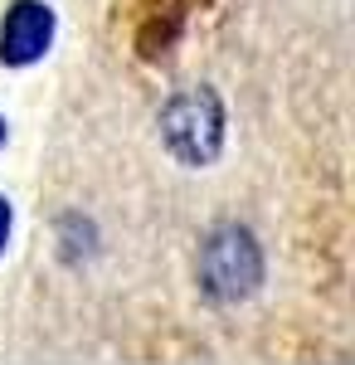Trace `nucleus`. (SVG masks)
Segmentation results:
<instances>
[{"label":"nucleus","mask_w":355,"mask_h":365,"mask_svg":"<svg viewBox=\"0 0 355 365\" xmlns=\"http://www.w3.org/2000/svg\"><path fill=\"white\" fill-rule=\"evenodd\" d=\"M263 282V249L239 225H219L200 249V287L215 302H244Z\"/></svg>","instance_id":"f257e3e1"},{"label":"nucleus","mask_w":355,"mask_h":365,"mask_svg":"<svg viewBox=\"0 0 355 365\" xmlns=\"http://www.w3.org/2000/svg\"><path fill=\"white\" fill-rule=\"evenodd\" d=\"M161 137L165 151L180 166H210L224 146V108L210 88H190L180 98H170V108L161 113Z\"/></svg>","instance_id":"f03ea898"},{"label":"nucleus","mask_w":355,"mask_h":365,"mask_svg":"<svg viewBox=\"0 0 355 365\" xmlns=\"http://www.w3.org/2000/svg\"><path fill=\"white\" fill-rule=\"evenodd\" d=\"M49 44H54V10L44 0H15L0 20V63L29 68L49 54Z\"/></svg>","instance_id":"7ed1b4c3"},{"label":"nucleus","mask_w":355,"mask_h":365,"mask_svg":"<svg viewBox=\"0 0 355 365\" xmlns=\"http://www.w3.org/2000/svg\"><path fill=\"white\" fill-rule=\"evenodd\" d=\"M5 239H10V205L0 195V253H5Z\"/></svg>","instance_id":"20e7f679"},{"label":"nucleus","mask_w":355,"mask_h":365,"mask_svg":"<svg viewBox=\"0 0 355 365\" xmlns=\"http://www.w3.org/2000/svg\"><path fill=\"white\" fill-rule=\"evenodd\" d=\"M0 146H5V117H0Z\"/></svg>","instance_id":"39448f33"}]
</instances>
